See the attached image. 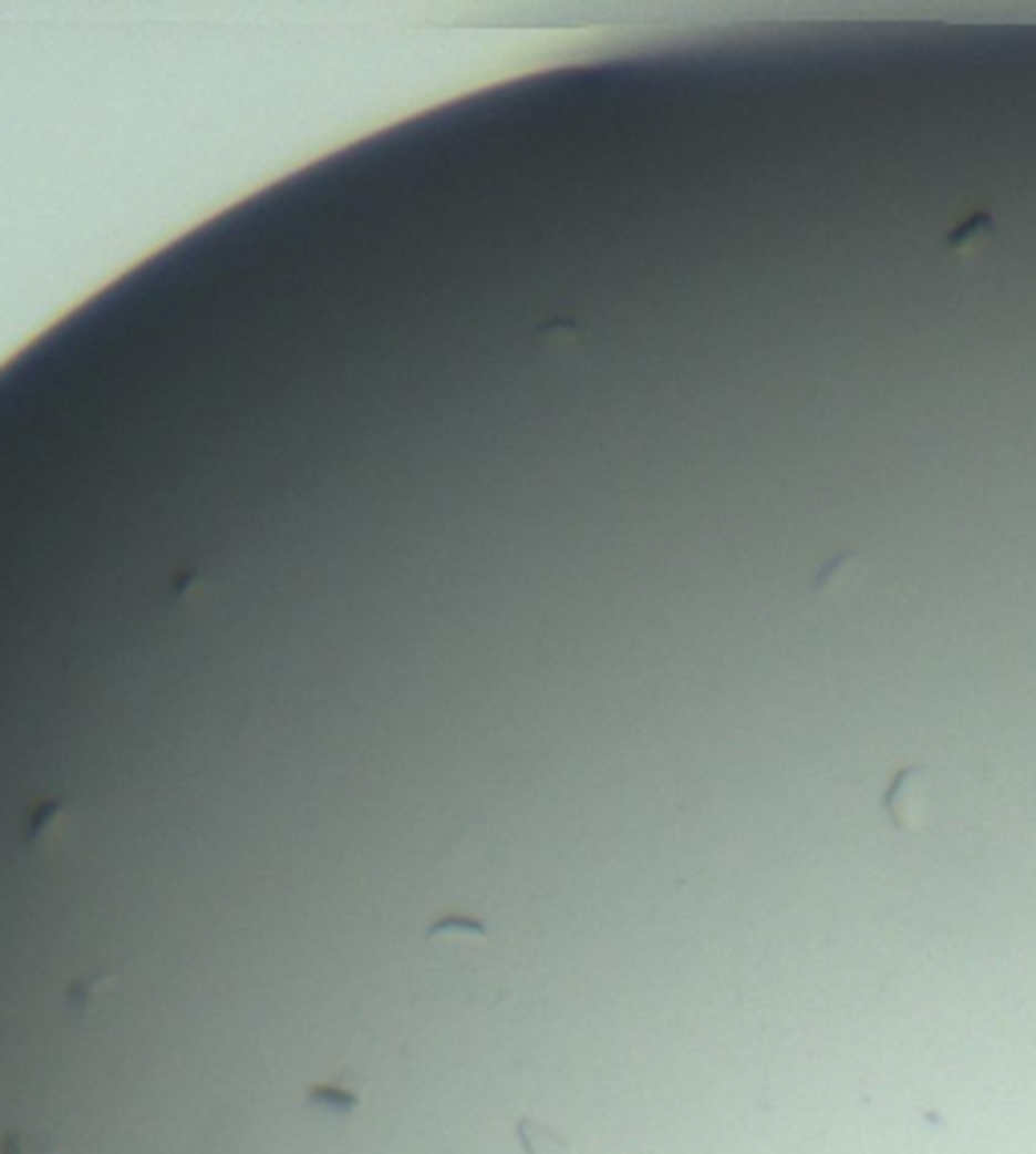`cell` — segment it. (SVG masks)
Returning a JSON list of instances; mask_svg holds the SVG:
<instances>
[{
  "mask_svg": "<svg viewBox=\"0 0 1036 1154\" xmlns=\"http://www.w3.org/2000/svg\"><path fill=\"white\" fill-rule=\"evenodd\" d=\"M308 1102L332 1110V1114H353V1110L361 1106V1094L341 1090V1085H312V1090H308Z\"/></svg>",
  "mask_w": 1036,
  "mask_h": 1154,
  "instance_id": "8992f818",
  "label": "cell"
},
{
  "mask_svg": "<svg viewBox=\"0 0 1036 1154\" xmlns=\"http://www.w3.org/2000/svg\"><path fill=\"white\" fill-rule=\"evenodd\" d=\"M0 1154H65V1151H61L58 1134L21 1126V1131H9L0 1138Z\"/></svg>",
  "mask_w": 1036,
  "mask_h": 1154,
  "instance_id": "277c9868",
  "label": "cell"
},
{
  "mask_svg": "<svg viewBox=\"0 0 1036 1154\" xmlns=\"http://www.w3.org/2000/svg\"><path fill=\"white\" fill-rule=\"evenodd\" d=\"M110 989H114V972H106V968H102V972H85V977L70 989V1004L77 1009V1013H85V1009H94Z\"/></svg>",
  "mask_w": 1036,
  "mask_h": 1154,
  "instance_id": "5b68a950",
  "label": "cell"
},
{
  "mask_svg": "<svg viewBox=\"0 0 1036 1154\" xmlns=\"http://www.w3.org/2000/svg\"><path fill=\"white\" fill-rule=\"evenodd\" d=\"M988 244H996V215H992L988 207H976L964 224H955L952 231L943 236V248L952 251L955 259H964V264H972Z\"/></svg>",
  "mask_w": 1036,
  "mask_h": 1154,
  "instance_id": "7a4b0ae2",
  "label": "cell"
},
{
  "mask_svg": "<svg viewBox=\"0 0 1036 1154\" xmlns=\"http://www.w3.org/2000/svg\"><path fill=\"white\" fill-rule=\"evenodd\" d=\"M515 1134H518V1146H522V1154H567V1151H571V1143H567L559 1131H551L547 1122L518 1119L515 1122Z\"/></svg>",
  "mask_w": 1036,
  "mask_h": 1154,
  "instance_id": "3957f363",
  "label": "cell"
},
{
  "mask_svg": "<svg viewBox=\"0 0 1036 1154\" xmlns=\"http://www.w3.org/2000/svg\"><path fill=\"white\" fill-rule=\"evenodd\" d=\"M931 802V770L928 766H903L883 794V811L895 831H915L923 826Z\"/></svg>",
  "mask_w": 1036,
  "mask_h": 1154,
  "instance_id": "6da1fadb",
  "label": "cell"
}]
</instances>
